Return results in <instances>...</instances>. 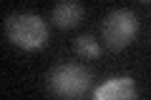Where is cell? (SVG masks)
<instances>
[{"label": "cell", "instance_id": "4", "mask_svg": "<svg viewBox=\"0 0 151 100\" xmlns=\"http://www.w3.org/2000/svg\"><path fill=\"white\" fill-rule=\"evenodd\" d=\"M93 98L96 100H136L139 98V90H136L134 78L119 75V78L106 80L101 88L93 90Z\"/></svg>", "mask_w": 151, "mask_h": 100}, {"label": "cell", "instance_id": "6", "mask_svg": "<svg viewBox=\"0 0 151 100\" xmlns=\"http://www.w3.org/2000/svg\"><path fill=\"white\" fill-rule=\"evenodd\" d=\"M73 53L78 55V58H86V60H96L101 58V45H98V40H93L91 35H78L73 40Z\"/></svg>", "mask_w": 151, "mask_h": 100}, {"label": "cell", "instance_id": "7", "mask_svg": "<svg viewBox=\"0 0 151 100\" xmlns=\"http://www.w3.org/2000/svg\"><path fill=\"white\" fill-rule=\"evenodd\" d=\"M139 3H151V0H139Z\"/></svg>", "mask_w": 151, "mask_h": 100}, {"label": "cell", "instance_id": "3", "mask_svg": "<svg viewBox=\"0 0 151 100\" xmlns=\"http://www.w3.org/2000/svg\"><path fill=\"white\" fill-rule=\"evenodd\" d=\"M136 33H139V18H136V13L129 10V8H116V10H111L103 18L101 35H103L106 48L113 50V53L129 48L131 43L136 40Z\"/></svg>", "mask_w": 151, "mask_h": 100}, {"label": "cell", "instance_id": "1", "mask_svg": "<svg viewBox=\"0 0 151 100\" xmlns=\"http://www.w3.org/2000/svg\"><path fill=\"white\" fill-rule=\"evenodd\" d=\"M48 23L33 13H10L5 18V38L20 50H40L48 43Z\"/></svg>", "mask_w": 151, "mask_h": 100}, {"label": "cell", "instance_id": "2", "mask_svg": "<svg viewBox=\"0 0 151 100\" xmlns=\"http://www.w3.org/2000/svg\"><path fill=\"white\" fill-rule=\"evenodd\" d=\"M93 73L81 63H60L48 73V93L55 98H83L91 90Z\"/></svg>", "mask_w": 151, "mask_h": 100}, {"label": "cell", "instance_id": "5", "mask_svg": "<svg viewBox=\"0 0 151 100\" xmlns=\"http://www.w3.org/2000/svg\"><path fill=\"white\" fill-rule=\"evenodd\" d=\"M83 5L78 0H58L50 10V23H53L58 30H73L83 23Z\"/></svg>", "mask_w": 151, "mask_h": 100}]
</instances>
